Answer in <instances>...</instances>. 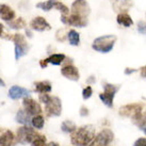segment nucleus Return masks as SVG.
Here are the masks:
<instances>
[{
    "label": "nucleus",
    "instance_id": "f257e3e1",
    "mask_svg": "<svg viewBox=\"0 0 146 146\" xmlns=\"http://www.w3.org/2000/svg\"><path fill=\"white\" fill-rule=\"evenodd\" d=\"M95 128L92 125H85L74 131L70 142L75 146H91L95 139Z\"/></svg>",
    "mask_w": 146,
    "mask_h": 146
},
{
    "label": "nucleus",
    "instance_id": "f03ea898",
    "mask_svg": "<svg viewBox=\"0 0 146 146\" xmlns=\"http://www.w3.org/2000/svg\"><path fill=\"white\" fill-rule=\"evenodd\" d=\"M117 37L114 34H108V35H102L97 38H95L92 45V48L95 51H98L100 53H108L113 49L114 45L116 43Z\"/></svg>",
    "mask_w": 146,
    "mask_h": 146
},
{
    "label": "nucleus",
    "instance_id": "7ed1b4c3",
    "mask_svg": "<svg viewBox=\"0 0 146 146\" xmlns=\"http://www.w3.org/2000/svg\"><path fill=\"white\" fill-rule=\"evenodd\" d=\"M16 134L17 142L25 145V144H31L38 133L30 126H23L17 129Z\"/></svg>",
    "mask_w": 146,
    "mask_h": 146
},
{
    "label": "nucleus",
    "instance_id": "20e7f679",
    "mask_svg": "<svg viewBox=\"0 0 146 146\" xmlns=\"http://www.w3.org/2000/svg\"><path fill=\"white\" fill-rule=\"evenodd\" d=\"M119 90V85L111 84V83H105L104 84V93L99 94V98L107 107L112 108L113 107V100L115 94Z\"/></svg>",
    "mask_w": 146,
    "mask_h": 146
},
{
    "label": "nucleus",
    "instance_id": "39448f33",
    "mask_svg": "<svg viewBox=\"0 0 146 146\" xmlns=\"http://www.w3.org/2000/svg\"><path fill=\"white\" fill-rule=\"evenodd\" d=\"M45 112L48 116H60L62 113V102L57 96H51L45 104Z\"/></svg>",
    "mask_w": 146,
    "mask_h": 146
},
{
    "label": "nucleus",
    "instance_id": "423d86ee",
    "mask_svg": "<svg viewBox=\"0 0 146 146\" xmlns=\"http://www.w3.org/2000/svg\"><path fill=\"white\" fill-rule=\"evenodd\" d=\"M13 42L15 44V59L19 60L21 57H24L25 54H27L28 52V43L24 35L19 34V33H17L13 36Z\"/></svg>",
    "mask_w": 146,
    "mask_h": 146
},
{
    "label": "nucleus",
    "instance_id": "0eeeda50",
    "mask_svg": "<svg viewBox=\"0 0 146 146\" xmlns=\"http://www.w3.org/2000/svg\"><path fill=\"white\" fill-rule=\"evenodd\" d=\"M114 134L110 129H104L95 137L91 146H108L113 141Z\"/></svg>",
    "mask_w": 146,
    "mask_h": 146
},
{
    "label": "nucleus",
    "instance_id": "6e6552de",
    "mask_svg": "<svg viewBox=\"0 0 146 146\" xmlns=\"http://www.w3.org/2000/svg\"><path fill=\"white\" fill-rule=\"evenodd\" d=\"M143 104H129V105H125L119 108V115H122L124 117H133L134 115L141 113L143 111Z\"/></svg>",
    "mask_w": 146,
    "mask_h": 146
},
{
    "label": "nucleus",
    "instance_id": "1a4fd4ad",
    "mask_svg": "<svg viewBox=\"0 0 146 146\" xmlns=\"http://www.w3.org/2000/svg\"><path fill=\"white\" fill-rule=\"evenodd\" d=\"M23 107L24 110L31 116H35V115H40L43 112L41 105L34 99L30 97H25L23 100Z\"/></svg>",
    "mask_w": 146,
    "mask_h": 146
},
{
    "label": "nucleus",
    "instance_id": "9d476101",
    "mask_svg": "<svg viewBox=\"0 0 146 146\" xmlns=\"http://www.w3.org/2000/svg\"><path fill=\"white\" fill-rule=\"evenodd\" d=\"M90 12L91 10L86 0H75L72 4V14H76L81 17L88 18Z\"/></svg>",
    "mask_w": 146,
    "mask_h": 146
},
{
    "label": "nucleus",
    "instance_id": "9b49d317",
    "mask_svg": "<svg viewBox=\"0 0 146 146\" xmlns=\"http://www.w3.org/2000/svg\"><path fill=\"white\" fill-rule=\"evenodd\" d=\"M61 21L63 24L69 25V26H73V27H85L88 25V18L81 17L76 14H70V15H62Z\"/></svg>",
    "mask_w": 146,
    "mask_h": 146
},
{
    "label": "nucleus",
    "instance_id": "f8f14e48",
    "mask_svg": "<svg viewBox=\"0 0 146 146\" xmlns=\"http://www.w3.org/2000/svg\"><path fill=\"white\" fill-rule=\"evenodd\" d=\"M61 74L65 78H67L72 81H78L80 78V74H79L78 68L72 64H67L63 66L61 68Z\"/></svg>",
    "mask_w": 146,
    "mask_h": 146
},
{
    "label": "nucleus",
    "instance_id": "ddd939ff",
    "mask_svg": "<svg viewBox=\"0 0 146 146\" xmlns=\"http://www.w3.org/2000/svg\"><path fill=\"white\" fill-rule=\"evenodd\" d=\"M30 27H31V29L35 30V31H38V32H43V31L51 29L50 25L47 23V21L45 19L44 17L42 16H37L35 18H33L32 21H30Z\"/></svg>",
    "mask_w": 146,
    "mask_h": 146
},
{
    "label": "nucleus",
    "instance_id": "4468645a",
    "mask_svg": "<svg viewBox=\"0 0 146 146\" xmlns=\"http://www.w3.org/2000/svg\"><path fill=\"white\" fill-rule=\"evenodd\" d=\"M30 93L31 92L25 88H21L18 85H13L12 88L9 90V97L16 100V99H21V98L29 97Z\"/></svg>",
    "mask_w": 146,
    "mask_h": 146
},
{
    "label": "nucleus",
    "instance_id": "2eb2a0df",
    "mask_svg": "<svg viewBox=\"0 0 146 146\" xmlns=\"http://www.w3.org/2000/svg\"><path fill=\"white\" fill-rule=\"evenodd\" d=\"M15 135L11 130H0V146H14Z\"/></svg>",
    "mask_w": 146,
    "mask_h": 146
},
{
    "label": "nucleus",
    "instance_id": "dca6fc26",
    "mask_svg": "<svg viewBox=\"0 0 146 146\" xmlns=\"http://www.w3.org/2000/svg\"><path fill=\"white\" fill-rule=\"evenodd\" d=\"M0 18L5 21L15 19V12L7 4H0Z\"/></svg>",
    "mask_w": 146,
    "mask_h": 146
},
{
    "label": "nucleus",
    "instance_id": "f3484780",
    "mask_svg": "<svg viewBox=\"0 0 146 146\" xmlns=\"http://www.w3.org/2000/svg\"><path fill=\"white\" fill-rule=\"evenodd\" d=\"M112 5L114 11L119 13H126L127 10H129L130 3L129 0H112Z\"/></svg>",
    "mask_w": 146,
    "mask_h": 146
},
{
    "label": "nucleus",
    "instance_id": "a211bd4d",
    "mask_svg": "<svg viewBox=\"0 0 146 146\" xmlns=\"http://www.w3.org/2000/svg\"><path fill=\"white\" fill-rule=\"evenodd\" d=\"M116 21H117L118 25H121V26L125 27V28L131 27V26L133 25L132 18H131L129 14H127V13H119V14H117Z\"/></svg>",
    "mask_w": 146,
    "mask_h": 146
},
{
    "label": "nucleus",
    "instance_id": "6ab92c4d",
    "mask_svg": "<svg viewBox=\"0 0 146 146\" xmlns=\"http://www.w3.org/2000/svg\"><path fill=\"white\" fill-rule=\"evenodd\" d=\"M34 86H35V91H36L38 94H43V93H50L51 92V83L49 81H38L34 83Z\"/></svg>",
    "mask_w": 146,
    "mask_h": 146
},
{
    "label": "nucleus",
    "instance_id": "aec40b11",
    "mask_svg": "<svg viewBox=\"0 0 146 146\" xmlns=\"http://www.w3.org/2000/svg\"><path fill=\"white\" fill-rule=\"evenodd\" d=\"M31 115H29L25 110H19L16 114V121L19 124H23L25 126H29L31 125Z\"/></svg>",
    "mask_w": 146,
    "mask_h": 146
},
{
    "label": "nucleus",
    "instance_id": "412c9836",
    "mask_svg": "<svg viewBox=\"0 0 146 146\" xmlns=\"http://www.w3.org/2000/svg\"><path fill=\"white\" fill-rule=\"evenodd\" d=\"M65 54L63 53H53L50 57H48L46 59V61L48 64H52V65H60L61 63L65 61Z\"/></svg>",
    "mask_w": 146,
    "mask_h": 146
},
{
    "label": "nucleus",
    "instance_id": "4be33fe9",
    "mask_svg": "<svg viewBox=\"0 0 146 146\" xmlns=\"http://www.w3.org/2000/svg\"><path fill=\"white\" fill-rule=\"evenodd\" d=\"M132 122L138 127H140V128H144L146 126V111L134 115L133 117H132Z\"/></svg>",
    "mask_w": 146,
    "mask_h": 146
},
{
    "label": "nucleus",
    "instance_id": "5701e85b",
    "mask_svg": "<svg viewBox=\"0 0 146 146\" xmlns=\"http://www.w3.org/2000/svg\"><path fill=\"white\" fill-rule=\"evenodd\" d=\"M67 38L69 44L73 46H78L80 44V35L76 30H69L67 32Z\"/></svg>",
    "mask_w": 146,
    "mask_h": 146
},
{
    "label": "nucleus",
    "instance_id": "b1692460",
    "mask_svg": "<svg viewBox=\"0 0 146 146\" xmlns=\"http://www.w3.org/2000/svg\"><path fill=\"white\" fill-rule=\"evenodd\" d=\"M61 129L62 131H64L66 133H73L74 131L77 129V126H76V124L74 122L67 119V121H64V122L62 123Z\"/></svg>",
    "mask_w": 146,
    "mask_h": 146
},
{
    "label": "nucleus",
    "instance_id": "393cba45",
    "mask_svg": "<svg viewBox=\"0 0 146 146\" xmlns=\"http://www.w3.org/2000/svg\"><path fill=\"white\" fill-rule=\"evenodd\" d=\"M44 124H45V119L41 114L33 116L32 119H31V125H32L35 129H42V128L44 127Z\"/></svg>",
    "mask_w": 146,
    "mask_h": 146
},
{
    "label": "nucleus",
    "instance_id": "a878e982",
    "mask_svg": "<svg viewBox=\"0 0 146 146\" xmlns=\"http://www.w3.org/2000/svg\"><path fill=\"white\" fill-rule=\"evenodd\" d=\"M8 23H9V26L13 29H21L26 26V21L21 17H18L16 19H13L11 21H8Z\"/></svg>",
    "mask_w": 146,
    "mask_h": 146
},
{
    "label": "nucleus",
    "instance_id": "bb28decb",
    "mask_svg": "<svg viewBox=\"0 0 146 146\" xmlns=\"http://www.w3.org/2000/svg\"><path fill=\"white\" fill-rule=\"evenodd\" d=\"M57 0H48V1H45V2H38L36 4V7L38 9H42L44 11H49L53 8V5L56 3Z\"/></svg>",
    "mask_w": 146,
    "mask_h": 146
},
{
    "label": "nucleus",
    "instance_id": "cd10ccee",
    "mask_svg": "<svg viewBox=\"0 0 146 146\" xmlns=\"http://www.w3.org/2000/svg\"><path fill=\"white\" fill-rule=\"evenodd\" d=\"M31 146H46V137L38 133L36 138L31 143Z\"/></svg>",
    "mask_w": 146,
    "mask_h": 146
},
{
    "label": "nucleus",
    "instance_id": "c85d7f7f",
    "mask_svg": "<svg viewBox=\"0 0 146 146\" xmlns=\"http://www.w3.org/2000/svg\"><path fill=\"white\" fill-rule=\"evenodd\" d=\"M53 9L59 10V11L61 12L62 15H67V14H69V9L67 8L65 4L60 2V1H56V3H54V5H53Z\"/></svg>",
    "mask_w": 146,
    "mask_h": 146
},
{
    "label": "nucleus",
    "instance_id": "c756f323",
    "mask_svg": "<svg viewBox=\"0 0 146 146\" xmlns=\"http://www.w3.org/2000/svg\"><path fill=\"white\" fill-rule=\"evenodd\" d=\"M92 94H93V90H92V88H91L90 85H88V86L84 88L83 91H82V97H83L84 100H86V99H89V98L92 96Z\"/></svg>",
    "mask_w": 146,
    "mask_h": 146
},
{
    "label": "nucleus",
    "instance_id": "7c9ffc66",
    "mask_svg": "<svg viewBox=\"0 0 146 146\" xmlns=\"http://www.w3.org/2000/svg\"><path fill=\"white\" fill-rule=\"evenodd\" d=\"M137 29H138L139 33L146 35V23H145V21H139L138 26H137Z\"/></svg>",
    "mask_w": 146,
    "mask_h": 146
},
{
    "label": "nucleus",
    "instance_id": "2f4dec72",
    "mask_svg": "<svg viewBox=\"0 0 146 146\" xmlns=\"http://www.w3.org/2000/svg\"><path fill=\"white\" fill-rule=\"evenodd\" d=\"M133 146H146V138H140L133 143Z\"/></svg>",
    "mask_w": 146,
    "mask_h": 146
},
{
    "label": "nucleus",
    "instance_id": "473e14b6",
    "mask_svg": "<svg viewBox=\"0 0 146 146\" xmlns=\"http://www.w3.org/2000/svg\"><path fill=\"white\" fill-rule=\"evenodd\" d=\"M80 115H81V116H86V115H89V110H88V108H85V107H81V110H80Z\"/></svg>",
    "mask_w": 146,
    "mask_h": 146
},
{
    "label": "nucleus",
    "instance_id": "72a5a7b5",
    "mask_svg": "<svg viewBox=\"0 0 146 146\" xmlns=\"http://www.w3.org/2000/svg\"><path fill=\"white\" fill-rule=\"evenodd\" d=\"M140 75L142 78H146V65H144L140 68Z\"/></svg>",
    "mask_w": 146,
    "mask_h": 146
},
{
    "label": "nucleus",
    "instance_id": "f704fd0d",
    "mask_svg": "<svg viewBox=\"0 0 146 146\" xmlns=\"http://www.w3.org/2000/svg\"><path fill=\"white\" fill-rule=\"evenodd\" d=\"M137 72V69H133V68H126L125 69V75H131V74H133Z\"/></svg>",
    "mask_w": 146,
    "mask_h": 146
},
{
    "label": "nucleus",
    "instance_id": "c9c22d12",
    "mask_svg": "<svg viewBox=\"0 0 146 146\" xmlns=\"http://www.w3.org/2000/svg\"><path fill=\"white\" fill-rule=\"evenodd\" d=\"M40 65H41L42 68H46V67H47V65H48V63H47V61H46V59H45V60H41Z\"/></svg>",
    "mask_w": 146,
    "mask_h": 146
},
{
    "label": "nucleus",
    "instance_id": "e433bc0d",
    "mask_svg": "<svg viewBox=\"0 0 146 146\" xmlns=\"http://www.w3.org/2000/svg\"><path fill=\"white\" fill-rule=\"evenodd\" d=\"M94 82H95V77H94V76H91V78L88 80V83H89V84H92Z\"/></svg>",
    "mask_w": 146,
    "mask_h": 146
},
{
    "label": "nucleus",
    "instance_id": "4c0bfd02",
    "mask_svg": "<svg viewBox=\"0 0 146 146\" xmlns=\"http://www.w3.org/2000/svg\"><path fill=\"white\" fill-rule=\"evenodd\" d=\"M46 146H60L57 142H49L48 144H46Z\"/></svg>",
    "mask_w": 146,
    "mask_h": 146
},
{
    "label": "nucleus",
    "instance_id": "58836bf2",
    "mask_svg": "<svg viewBox=\"0 0 146 146\" xmlns=\"http://www.w3.org/2000/svg\"><path fill=\"white\" fill-rule=\"evenodd\" d=\"M3 35V25L0 24V36Z\"/></svg>",
    "mask_w": 146,
    "mask_h": 146
},
{
    "label": "nucleus",
    "instance_id": "ea45409f",
    "mask_svg": "<svg viewBox=\"0 0 146 146\" xmlns=\"http://www.w3.org/2000/svg\"><path fill=\"white\" fill-rule=\"evenodd\" d=\"M0 86H5V83H4V81L2 79H0Z\"/></svg>",
    "mask_w": 146,
    "mask_h": 146
},
{
    "label": "nucleus",
    "instance_id": "a19ab883",
    "mask_svg": "<svg viewBox=\"0 0 146 146\" xmlns=\"http://www.w3.org/2000/svg\"><path fill=\"white\" fill-rule=\"evenodd\" d=\"M142 130H143V132H144V133L146 134V126L144 127V128H142Z\"/></svg>",
    "mask_w": 146,
    "mask_h": 146
},
{
    "label": "nucleus",
    "instance_id": "79ce46f5",
    "mask_svg": "<svg viewBox=\"0 0 146 146\" xmlns=\"http://www.w3.org/2000/svg\"><path fill=\"white\" fill-rule=\"evenodd\" d=\"M108 146H109V145H108Z\"/></svg>",
    "mask_w": 146,
    "mask_h": 146
}]
</instances>
